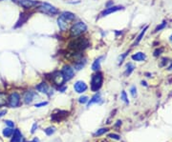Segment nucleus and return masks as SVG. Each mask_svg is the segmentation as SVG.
Listing matches in <instances>:
<instances>
[{"mask_svg":"<svg viewBox=\"0 0 172 142\" xmlns=\"http://www.w3.org/2000/svg\"><path fill=\"white\" fill-rule=\"evenodd\" d=\"M69 48L70 50H72V52H83L84 50H86L87 48L90 47V41L87 37L83 36H79L70 41L69 43Z\"/></svg>","mask_w":172,"mask_h":142,"instance_id":"1","label":"nucleus"},{"mask_svg":"<svg viewBox=\"0 0 172 142\" xmlns=\"http://www.w3.org/2000/svg\"><path fill=\"white\" fill-rule=\"evenodd\" d=\"M87 30H88V27L83 21H77V22L73 23L72 26L69 28V36L71 38L81 36L87 33Z\"/></svg>","mask_w":172,"mask_h":142,"instance_id":"2","label":"nucleus"},{"mask_svg":"<svg viewBox=\"0 0 172 142\" xmlns=\"http://www.w3.org/2000/svg\"><path fill=\"white\" fill-rule=\"evenodd\" d=\"M36 10L37 12L49 16H55L59 15V10L57 7H55L54 5H52L48 2H40Z\"/></svg>","mask_w":172,"mask_h":142,"instance_id":"3","label":"nucleus"},{"mask_svg":"<svg viewBox=\"0 0 172 142\" xmlns=\"http://www.w3.org/2000/svg\"><path fill=\"white\" fill-rule=\"evenodd\" d=\"M91 91L92 92H98L100 91V89L102 87L103 84V74L102 73L96 72L94 73L92 77H91Z\"/></svg>","mask_w":172,"mask_h":142,"instance_id":"4","label":"nucleus"},{"mask_svg":"<svg viewBox=\"0 0 172 142\" xmlns=\"http://www.w3.org/2000/svg\"><path fill=\"white\" fill-rule=\"evenodd\" d=\"M21 8H23L24 10H30L33 9H37V6L39 5L40 1L37 0H15Z\"/></svg>","mask_w":172,"mask_h":142,"instance_id":"5","label":"nucleus"},{"mask_svg":"<svg viewBox=\"0 0 172 142\" xmlns=\"http://www.w3.org/2000/svg\"><path fill=\"white\" fill-rule=\"evenodd\" d=\"M20 102H21L20 94L18 93L13 92V93H12L8 97V103H7V105L11 108H17L20 105Z\"/></svg>","mask_w":172,"mask_h":142,"instance_id":"6","label":"nucleus"},{"mask_svg":"<svg viewBox=\"0 0 172 142\" xmlns=\"http://www.w3.org/2000/svg\"><path fill=\"white\" fill-rule=\"evenodd\" d=\"M60 72L62 73L63 76H64L65 81L71 80L74 76H75V69L73 68V66L69 65V64H66V65L63 66Z\"/></svg>","mask_w":172,"mask_h":142,"instance_id":"7","label":"nucleus"},{"mask_svg":"<svg viewBox=\"0 0 172 142\" xmlns=\"http://www.w3.org/2000/svg\"><path fill=\"white\" fill-rule=\"evenodd\" d=\"M52 82L58 87H61L66 81L62 73L59 72V71H57V72H54L52 73Z\"/></svg>","mask_w":172,"mask_h":142,"instance_id":"8","label":"nucleus"},{"mask_svg":"<svg viewBox=\"0 0 172 142\" xmlns=\"http://www.w3.org/2000/svg\"><path fill=\"white\" fill-rule=\"evenodd\" d=\"M36 89L39 92V93L47 94L48 97H51V95L53 94V92H54L53 88L49 84H47L46 82H41L40 84H38L37 86L36 87Z\"/></svg>","mask_w":172,"mask_h":142,"instance_id":"9","label":"nucleus"},{"mask_svg":"<svg viewBox=\"0 0 172 142\" xmlns=\"http://www.w3.org/2000/svg\"><path fill=\"white\" fill-rule=\"evenodd\" d=\"M124 6H121V5H118V6H112V7H109V8H105L102 12L100 13V17H104V16H107L111 15V13H114L116 12H119V10H124Z\"/></svg>","mask_w":172,"mask_h":142,"instance_id":"10","label":"nucleus"},{"mask_svg":"<svg viewBox=\"0 0 172 142\" xmlns=\"http://www.w3.org/2000/svg\"><path fill=\"white\" fill-rule=\"evenodd\" d=\"M87 89H88V86H87V84L82 80L77 81V82L74 84V90H75L78 94L84 93V92L87 91Z\"/></svg>","mask_w":172,"mask_h":142,"instance_id":"11","label":"nucleus"},{"mask_svg":"<svg viewBox=\"0 0 172 142\" xmlns=\"http://www.w3.org/2000/svg\"><path fill=\"white\" fill-rule=\"evenodd\" d=\"M58 16L62 17L63 19H64L65 21H67V22L70 23V24L73 23L77 18L75 13H73L71 12H67V10H64V12H62V13H59Z\"/></svg>","mask_w":172,"mask_h":142,"instance_id":"12","label":"nucleus"},{"mask_svg":"<svg viewBox=\"0 0 172 142\" xmlns=\"http://www.w3.org/2000/svg\"><path fill=\"white\" fill-rule=\"evenodd\" d=\"M58 25L59 30H60V31H62V33H65V31H67L69 30L70 23H68L67 21H65L60 16L58 17Z\"/></svg>","mask_w":172,"mask_h":142,"instance_id":"13","label":"nucleus"},{"mask_svg":"<svg viewBox=\"0 0 172 142\" xmlns=\"http://www.w3.org/2000/svg\"><path fill=\"white\" fill-rule=\"evenodd\" d=\"M34 97H37V94L36 92H33V91H27L25 94H24V102L26 103V104H30L32 103V101L34 100Z\"/></svg>","mask_w":172,"mask_h":142,"instance_id":"14","label":"nucleus"},{"mask_svg":"<svg viewBox=\"0 0 172 142\" xmlns=\"http://www.w3.org/2000/svg\"><path fill=\"white\" fill-rule=\"evenodd\" d=\"M86 63H87V59L84 57V56H82L81 58L78 59L75 62H73V68L77 71H79L82 68H84V66L86 65Z\"/></svg>","mask_w":172,"mask_h":142,"instance_id":"15","label":"nucleus"},{"mask_svg":"<svg viewBox=\"0 0 172 142\" xmlns=\"http://www.w3.org/2000/svg\"><path fill=\"white\" fill-rule=\"evenodd\" d=\"M131 58L134 60V61L137 62H143V61H145L146 60V55L145 52H135V54H133L131 55Z\"/></svg>","mask_w":172,"mask_h":142,"instance_id":"16","label":"nucleus"},{"mask_svg":"<svg viewBox=\"0 0 172 142\" xmlns=\"http://www.w3.org/2000/svg\"><path fill=\"white\" fill-rule=\"evenodd\" d=\"M102 59H103V56H100V57H98L94 60L92 67H91V69H92L94 72H99L100 70V64H101V60Z\"/></svg>","mask_w":172,"mask_h":142,"instance_id":"17","label":"nucleus"},{"mask_svg":"<svg viewBox=\"0 0 172 142\" xmlns=\"http://www.w3.org/2000/svg\"><path fill=\"white\" fill-rule=\"evenodd\" d=\"M62 112H63V111H59L58 113H54V115H52V118H51L53 121H55V122H57V123H59L62 119H64V118H66V116H67L68 113H66V115H61Z\"/></svg>","mask_w":172,"mask_h":142,"instance_id":"18","label":"nucleus"},{"mask_svg":"<svg viewBox=\"0 0 172 142\" xmlns=\"http://www.w3.org/2000/svg\"><path fill=\"white\" fill-rule=\"evenodd\" d=\"M101 102V95L100 94H94L92 98L89 99V101L87 102V106L88 107H90L92 104H96V103H100Z\"/></svg>","mask_w":172,"mask_h":142,"instance_id":"19","label":"nucleus"},{"mask_svg":"<svg viewBox=\"0 0 172 142\" xmlns=\"http://www.w3.org/2000/svg\"><path fill=\"white\" fill-rule=\"evenodd\" d=\"M147 30H148V26H145V28H143V29L142 30L141 33H140V34L136 37V40H135L134 44H133L132 47H135L136 45H138V44L140 43V42H141V40L143 39V37L145 36V33H146Z\"/></svg>","mask_w":172,"mask_h":142,"instance_id":"20","label":"nucleus"},{"mask_svg":"<svg viewBox=\"0 0 172 142\" xmlns=\"http://www.w3.org/2000/svg\"><path fill=\"white\" fill-rule=\"evenodd\" d=\"M21 140H22V134H21V132L18 129L15 130L13 131V136L11 142H21Z\"/></svg>","mask_w":172,"mask_h":142,"instance_id":"21","label":"nucleus"},{"mask_svg":"<svg viewBox=\"0 0 172 142\" xmlns=\"http://www.w3.org/2000/svg\"><path fill=\"white\" fill-rule=\"evenodd\" d=\"M135 65L133 63H131V62H129V63H127L126 64V67H125V72H124V76H129L130 74L132 73V72L133 71L135 70Z\"/></svg>","mask_w":172,"mask_h":142,"instance_id":"22","label":"nucleus"},{"mask_svg":"<svg viewBox=\"0 0 172 142\" xmlns=\"http://www.w3.org/2000/svg\"><path fill=\"white\" fill-rule=\"evenodd\" d=\"M8 103V95L6 94V93L0 92V107L5 106Z\"/></svg>","mask_w":172,"mask_h":142,"instance_id":"23","label":"nucleus"},{"mask_svg":"<svg viewBox=\"0 0 172 142\" xmlns=\"http://www.w3.org/2000/svg\"><path fill=\"white\" fill-rule=\"evenodd\" d=\"M13 134V130H12V128H10V127L3 130V136L6 137H10Z\"/></svg>","mask_w":172,"mask_h":142,"instance_id":"24","label":"nucleus"},{"mask_svg":"<svg viewBox=\"0 0 172 142\" xmlns=\"http://www.w3.org/2000/svg\"><path fill=\"white\" fill-rule=\"evenodd\" d=\"M166 26H167V22H166V21H164V22H162L160 25H158V26L156 27V29H155V31H154V33H158V31L164 30Z\"/></svg>","mask_w":172,"mask_h":142,"instance_id":"25","label":"nucleus"},{"mask_svg":"<svg viewBox=\"0 0 172 142\" xmlns=\"http://www.w3.org/2000/svg\"><path fill=\"white\" fill-rule=\"evenodd\" d=\"M106 132H108V129H107V128H101V129L98 130L97 132L94 134V136H101V134H105Z\"/></svg>","mask_w":172,"mask_h":142,"instance_id":"26","label":"nucleus"},{"mask_svg":"<svg viewBox=\"0 0 172 142\" xmlns=\"http://www.w3.org/2000/svg\"><path fill=\"white\" fill-rule=\"evenodd\" d=\"M121 99L126 104H129V100H128V97H127V94H126V92L125 91H122L121 94Z\"/></svg>","mask_w":172,"mask_h":142,"instance_id":"27","label":"nucleus"},{"mask_svg":"<svg viewBox=\"0 0 172 142\" xmlns=\"http://www.w3.org/2000/svg\"><path fill=\"white\" fill-rule=\"evenodd\" d=\"M128 52H129V51H127L126 52H124V54H122V55H120V57H119V59H118V63H119V65H121L122 62L124 61L125 57L128 55Z\"/></svg>","mask_w":172,"mask_h":142,"instance_id":"28","label":"nucleus"},{"mask_svg":"<svg viewBox=\"0 0 172 142\" xmlns=\"http://www.w3.org/2000/svg\"><path fill=\"white\" fill-rule=\"evenodd\" d=\"M44 132L47 136H52V134L55 132V127H49V128H47V129L44 130Z\"/></svg>","mask_w":172,"mask_h":142,"instance_id":"29","label":"nucleus"},{"mask_svg":"<svg viewBox=\"0 0 172 142\" xmlns=\"http://www.w3.org/2000/svg\"><path fill=\"white\" fill-rule=\"evenodd\" d=\"M88 101H89V97H86V95H82V97H80L79 99V102L80 104H85V103H87Z\"/></svg>","mask_w":172,"mask_h":142,"instance_id":"30","label":"nucleus"},{"mask_svg":"<svg viewBox=\"0 0 172 142\" xmlns=\"http://www.w3.org/2000/svg\"><path fill=\"white\" fill-rule=\"evenodd\" d=\"M130 94L133 97H136V95H137V88L136 86H132L130 88Z\"/></svg>","mask_w":172,"mask_h":142,"instance_id":"31","label":"nucleus"},{"mask_svg":"<svg viewBox=\"0 0 172 142\" xmlns=\"http://www.w3.org/2000/svg\"><path fill=\"white\" fill-rule=\"evenodd\" d=\"M164 52V48H159V49H157L155 52H154V56H159L162 52Z\"/></svg>","mask_w":172,"mask_h":142,"instance_id":"32","label":"nucleus"},{"mask_svg":"<svg viewBox=\"0 0 172 142\" xmlns=\"http://www.w3.org/2000/svg\"><path fill=\"white\" fill-rule=\"evenodd\" d=\"M108 137L113 138V139H116V140H119L121 138L120 136H118V134H108Z\"/></svg>","mask_w":172,"mask_h":142,"instance_id":"33","label":"nucleus"},{"mask_svg":"<svg viewBox=\"0 0 172 142\" xmlns=\"http://www.w3.org/2000/svg\"><path fill=\"white\" fill-rule=\"evenodd\" d=\"M48 104V102L47 101H45V102H40V103H37V104L34 105V107H37V108H40V107H43V106H46Z\"/></svg>","mask_w":172,"mask_h":142,"instance_id":"34","label":"nucleus"},{"mask_svg":"<svg viewBox=\"0 0 172 142\" xmlns=\"http://www.w3.org/2000/svg\"><path fill=\"white\" fill-rule=\"evenodd\" d=\"M5 123L8 125L10 128H13V126H15V123H13V121H11V120H6Z\"/></svg>","mask_w":172,"mask_h":142,"instance_id":"35","label":"nucleus"},{"mask_svg":"<svg viewBox=\"0 0 172 142\" xmlns=\"http://www.w3.org/2000/svg\"><path fill=\"white\" fill-rule=\"evenodd\" d=\"M112 6H114V2H113V0H109L106 4H105V8H109V7H112Z\"/></svg>","mask_w":172,"mask_h":142,"instance_id":"36","label":"nucleus"},{"mask_svg":"<svg viewBox=\"0 0 172 142\" xmlns=\"http://www.w3.org/2000/svg\"><path fill=\"white\" fill-rule=\"evenodd\" d=\"M167 63H168V59H167V58H163L162 63L160 64V66H161V67H164V66H166Z\"/></svg>","mask_w":172,"mask_h":142,"instance_id":"37","label":"nucleus"},{"mask_svg":"<svg viewBox=\"0 0 172 142\" xmlns=\"http://www.w3.org/2000/svg\"><path fill=\"white\" fill-rule=\"evenodd\" d=\"M37 123H34V125H33V127H32V130H31V133H32V134H34V132H36V130H37Z\"/></svg>","mask_w":172,"mask_h":142,"instance_id":"38","label":"nucleus"},{"mask_svg":"<svg viewBox=\"0 0 172 142\" xmlns=\"http://www.w3.org/2000/svg\"><path fill=\"white\" fill-rule=\"evenodd\" d=\"M6 113H7L6 110H3V111H0V118H2L3 115H6Z\"/></svg>","mask_w":172,"mask_h":142,"instance_id":"39","label":"nucleus"},{"mask_svg":"<svg viewBox=\"0 0 172 142\" xmlns=\"http://www.w3.org/2000/svg\"><path fill=\"white\" fill-rule=\"evenodd\" d=\"M32 142H39V139H38V138H37V137H34Z\"/></svg>","mask_w":172,"mask_h":142,"instance_id":"40","label":"nucleus"},{"mask_svg":"<svg viewBox=\"0 0 172 142\" xmlns=\"http://www.w3.org/2000/svg\"><path fill=\"white\" fill-rule=\"evenodd\" d=\"M142 85H143V86H147V84H146L145 81H142Z\"/></svg>","mask_w":172,"mask_h":142,"instance_id":"41","label":"nucleus"},{"mask_svg":"<svg viewBox=\"0 0 172 142\" xmlns=\"http://www.w3.org/2000/svg\"><path fill=\"white\" fill-rule=\"evenodd\" d=\"M168 71H172V63H171V65L168 67V69H167Z\"/></svg>","mask_w":172,"mask_h":142,"instance_id":"42","label":"nucleus"},{"mask_svg":"<svg viewBox=\"0 0 172 142\" xmlns=\"http://www.w3.org/2000/svg\"><path fill=\"white\" fill-rule=\"evenodd\" d=\"M171 95H172V93H171Z\"/></svg>","mask_w":172,"mask_h":142,"instance_id":"43","label":"nucleus"},{"mask_svg":"<svg viewBox=\"0 0 172 142\" xmlns=\"http://www.w3.org/2000/svg\"><path fill=\"white\" fill-rule=\"evenodd\" d=\"M0 1H1V0H0Z\"/></svg>","mask_w":172,"mask_h":142,"instance_id":"44","label":"nucleus"}]
</instances>
